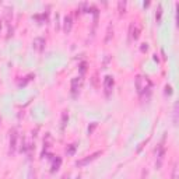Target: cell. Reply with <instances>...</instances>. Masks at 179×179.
Segmentation results:
<instances>
[{
  "label": "cell",
  "instance_id": "cell-1",
  "mask_svg": "<svg viewBox=\"0 0 179 179\" xmlns=\"http://www.w3.org/2000/svg\"><path fill=\"white\" fill-rule=\"evenodd\" d=\"M151 85V83H150V80L146 77H141V76H139L136 79V87H137V91L140 92V94H143L144 92V90H147L148 87Z\"/></svg>",
  "mask_w": 179,
  "mask_h": 179
},
{
  "label": "cell",
  "instance_id": "cell-2",
  "mask_svg": "<svg viewBox=\"0 0 179 179\" xmlns=\"http://www.w3.org/2000/svg\"><path fill=\"white\" fill-rule=\"evenodd\" d=\"M98 155H101V151H97V153L91 154V155H88V157L84 158V160H80V161H77V162H76V165H77V167H83V165H85V164H88L90 161L95 160V158L98 157Z\"/></svg>",
  "mask_w": 179,
  "mask_h": 179
},
{
  "label": "cell",
  "instance_id": "cell-3",
  "mask_svg": "<svg viewBox=\"0 0 179 179\" xmlns=\"http://www.w3.org/2000/svg\"><path fill=\"white\" fill-rule=\"evenodd\" d=\"M16 147H17V132L13 130L11 132V136H10V151L11 153L16 151Z\"/></svg>",
  "mask_w": 179,
  "mask_h": 179
},
{
  "label": "cell",
  "instance_id": "cell-4",
  "mask_svg": "<svg viewBox=\"0 0 179 179\" xmlns=\"http://www.w3.org/2000/svg\"><path fill=\"white\" fill-rule=\"evenodd\" d=\"M43 45H45V39H43V38H35V39H34V48H35L37 51H42Z\"/></svg>",
  "mask_w": 179,
  "mask_h": 179
},
{
  "label": "cell",
  "instance_id": "cell-5",
  "mask_svg": "<svg viewBox=\"0 0 179 179\" xmlns=\"http://www.w3.org/2000/svg\"><path fill=\"white\" fill-rule=\"evenodd\" d=\"M104 87H105L106 92H109V91H111V88L113 87V80H112L111 76H106V77H105V81H104Z\"/></svg>",
  "mask_w": 179,
  "mask_h": 179
},
{
  "label": "cell",
  "instance_id": "cell-6",
  "mask_svg": "<svg viewBox=\"0 0 179 179\" xmlns=\"http://www.w3.org/2000/svg\"><path fill=\"white\" fill-rule=\"evenodd\" d=\"M70 28H71V18H70V17H66V18H64V31L69 32Z\"/></svg>",
  "mask_w": 179,
  "mask_h": 179
},
{
  "label": "cell",
  "instance_id": "cell-7",
  "mask_svg": "<svg viewBox=\"0 0 179 179\" xmlns=\"http://www.w3.org/2000/svg\"><path fill=\"white\" fill-rule=\"evenodd\" d=\"M60 162H62V160H60V158H58V160L55 161V164H53V171L59 169V165H60Z\"/></svg>",
  "mask_w": 179,
  "mask_h": 179
},
{
  "label": "cell",
  "instance_id": "cell-8",
  "mask_svg": "<svg viewBox=\"0 0 179 179\" xmlns=\"http://www.w3.org/2000/svg\"><path fill=\"white\" fill-rule=\"evenodd\" d=\"M74 148H76V147H74V146H71V147L67 150V154H73L74 153Z\"/></svg>",
  "mask_w": 179,
  "mask_h": 179
}]
</instances>
